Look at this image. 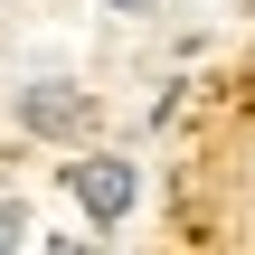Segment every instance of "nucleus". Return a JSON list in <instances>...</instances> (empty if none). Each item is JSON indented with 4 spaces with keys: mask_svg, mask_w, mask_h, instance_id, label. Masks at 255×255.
Returning <instances> with one entry per match:
<instances>
[{
    "mask_svg": "<svg viewBox=\"0 0 255 255\" xmlns=\"http://www.w3.org/2000/svg\"><path fill=\"white\" fill-rule=\"evenodd\" d=\"M19 132H38V142H76V151H85V132H95V95L66 85V76H38V85H19Z\"/></svg>",
    "mask_w": 255,
    "mask_h": 255,
    "instance_id": "obj_1",
    "label": "nucleus"
},
{
    "mask_svg": "<svg viewBox=\"0 0 255 255\" xmlns=\"http://www.w3.org/2000/svg\"><path fill=\"white\" fill-rule=\"evenodd\" d=\"M104 9H142V0H104Z\"/></svg>",
    "mask_w": 255,
    "mask_h": 255,
    "instance_id": "obj_5",
    "label": "nucleus"
},
{
    "mask_svg": "<svg viewBox=\"0 0 255 255\" xmlns=\"http://www.w3.org/2000/svg\"><path fill=\"white\" fill-rule=\"evenodd\" d=\"M66 199H76L95 227H114V218L142 199V170H132V161H114V151H76V161H66Z\"/></svg>",
    "mask_w": 255,
    "mask_h": 255,
    "instance_id": "obj_2",
    "label": "nucleus"
},
{
    "mask_svg": "<svg viewBox=\"0 0 255 255\" xmlns=\"http://www.w3.org/2000/svg\"><path fill=\"white\" fill-rule=\"evenodd\" d=\"M19 237H28V208H19V199H0V255H19Z\"/></svg>",
    "mask_w": 255,
    "mask_h": 255,
    "instance_id": "obj_3",
    "label": "nucleus"
},
{
    "mask_svg": "<svg viewBox=\"0 0 255 255\" xmlns=\"http://www.w3.org/2000/svg\"><path fill=\"white\" fill-rule=\"evenodd\" d=\"M47 255H104V246H95V237H57Z\"/></svg>",
    "mask_w": 255,
    "mask_h": 255,
    "instance_id": "obj_4",
    "label": "nucleus"
}]
</instances>
